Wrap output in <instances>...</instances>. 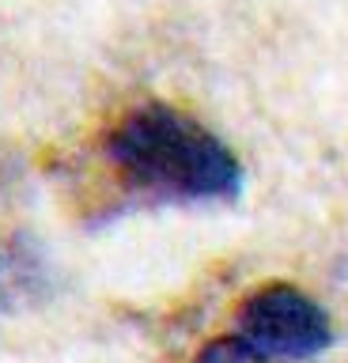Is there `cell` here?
Returning a JSON list of instances; mask_svg holds the SVG:
<instances>
[{
  "label": "cell",
  "mask_w": 348,
  "mask_h": 363,
  "mask_svg": "<svg viewBox=\"0 0 348 363\" xmlns=\"http://www.w3.org/2000/svg\"><path fill=\"white\" fill-rule=\"evenodd\" d=\"M103 155L129 197L152 208H212L242 197L246 174L235 152L167 102L125 110L103 136Z\"/></svg>",
  "instance_id": "obj_1"
},
{
  "label": "cell",
  "mask_w": 348,
  "mask_h": 363,
  "mask_svg": "<svg viewBox=\"0 0 348 363\" xmlns=\"http://www.w3.org/2000/svg\"><path fill=\"white\" fill-rule=\"evenodd\" d=\"M239 337L269 359H314L333 345V322L291 284H265L239 306Z\"/></svg>",
  "instance_id": "obj_2"
},
{
  "label": "cell",
  "mask_w": 348,
  "mask_h": 363,
  "mask_svg": "<svg viewBox=\"0 0 348 363\" xmlns=\"http://www.w3.org/2000/svg\"><path fill=\"white\" fill-rule=\"evenodd\" d=\"M53 295V265L38 238L12 235L0 242V314L42 306Z\"/></svg>",
  "instance_id": "obj_3"
},
{
  "label": "cell",
  "mask_w": 348,
  "mask_h": 363,
  "mask_svg": "<svg viewBox=\"0 0 348 363\" xmlns=\"http://www.w3.org/2000/svg\"><path fill=\"white\" fill-rule=\"evenodd\" d=\"M193 363H273V359H269L262 348H254L250 340H242L235 333V337L208 340V345L193 356Z\"/></svg>",
  "instance_id": "obj_4"
}]
</instances>
